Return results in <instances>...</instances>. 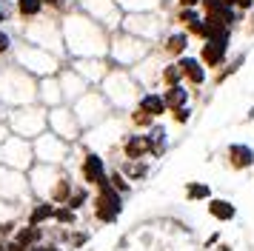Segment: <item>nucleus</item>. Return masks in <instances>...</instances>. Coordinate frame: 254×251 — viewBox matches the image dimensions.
<instances>
[{
    "instance_id": "obj_1",
    "label": "nucleus",
    "mask_w": 254,
    "mask_h": 251,
    "mask_svg": "<svg viewBox=\"0 0 254 251\" xmlns=\"http://www.w3.org/2000/svg\"><path fill=\"white\" fill-rule=\"evenodd\" d=\"M63 43L71 52V57L109 55V32L89 14H71L63 20Z\"/></svg>"
},
{
    "instance_id": "obj_2",
    "label": "nucleus",
    "mask_w": 254,
    "mask_h": 251,
    "mask_svg": "<svg viewBox=\"0 0 254 251\" xmlns=\"http://www.w3.org/2000/svg\"><path fill=\"white\" fill-rule=\"evenodd\" d=\"M109 66H117V68H126V66H134L140 60H146L149 55V40H143L137 34H128L123 29V34H115L109 40Z\"/></svg>"
},
{
    "instance_id": "obj_3",
    "label": "nucleus",
    "mask_w": 254,
    "mask_h": 251,
    "mask_svg": "<svg viewBox=\"0 0 254 251\" xmlns=\"http://www.w3.org/2000/svg\"><path fill=\"white\" fill-rule=\"evenodd\" d=\"M0 97L6 103H32L37 97V83L26 68H6L0 74Z\"/></svg>"
},
{
    "instance_id": "obj_4",
    "label": "nucleus",
    "mask_w": 254,
    "mask_h": 251,
    "mask_svg": "<svg viewBox=\"0 0 254 251\" xmlns=\"http://www.w3.org/2000/svg\"><path fill=\"white\" fill-rule=\"evenodd\" d=\"M17 66L26 68L29 74H40V77H49V74H55L60 66V60L55 52H49V49H40L35 43H23L17 49Z\"/></svg>"
},
{
    "instance_id": "obj_5",
    "label": "nucleus",
    "mask_w": 254,
    "mask_h": 251,
    "mask_svg": "<svg viewBox=\"0 0 254 251\" xmlns=\"http://www.w3.org/2000/svg\"><path fill=\"white\" fill-rule=\"evenodd\" d=\"M103 94L115 103V106L126 109V106H131V103L137 100V83L128 77L123 68H115L112 74L103 77Z\"/></svg>"
},
{
    "instance_id": "obj_6",
    "label": "nucleus",
    "mask_w": 254,
    "mask_h": 251,
    "mask_svg": "<svg viewBox=\"0 0 254 251\" xmlns=\"http://www.w3.org/2000/svg\"><path fill=\"white\" fill-rule=\"evenodd\" d=\"M26 40L29 43L40 46V49H49V52H55V55H60L63 52V26H58V23L52 20H35L26 26Z\"/></svg>"
},
{
    "instance_id": "obj_7",
    "label": "nucleus",
    "mask_w": 254,
    "mask_h": 251,
    "mask_svg": "<svg viewBox=\"0 0 254 251\" xmlns=\"http://www.w3.org/2000/svg\"><path fill=\"white\" fill-rule=\"evenodd\" d=\"M83 14H89L92 20H97L106 32L123 26V9L117 6V0H80Z\"/></svg>"
},
{
    "instance_id": "obj_8",
    "label": "nucleus",
    "mask_w": 254,
    "mask_h": 251,
    "mask_svg": "<svg viewBox=\"0 0 254 251\" xmlns=\"http://www.w3.org/2000/svg\"><path fill=\"white\" fill-rule=\"evenodd\" d=\"M123 29H126L128 34H137V37H143V40L151 43V40L160 37L163 23L154 11H134V14H128L126 20H123Z\"/></svg>"
},
{
    "instance_id": "obj_9",
    "label": "nucleus",
    "mask_w": 254,
    "mask_h": 251,
    "mask_svg": "<svg viewBox=\"0 0 254 251\" xmlns=\"http://www.w3.org/2000/svg\"><path fill=\"white\" fill-rule=\"evenodd\" d=\"M77 106H74V114H77V120L80 123H97V120H103L106 109H109V103H106L103 94H94V91H86L77 97Z\"/></svg>"
},
{
    "instance_id": "obj_10",
    "label": "nucleus",
    "mask_w": 254,
    "mask_h": 251,
    "mask_svg": "<svg viewBox=\"0 0 254 251\" xmlns=\"http://www.w3.org/2000/svg\"><path fill=\"white\" fill-rule=\"evenodd\" d=\"M12 126L17 134H40L43 131V126H46V114L40 112V109H20V112L12 114Z\"/></svg>"
},
{
    "instance_id": "obj_11",
    "label": "nucleus",
    "mask_w": 254,
    "mask_h": 251,
    "mask_svg": "<svg viewBox=\"0 0 254 251\" xmlns=\"http://www.w3.org/2000/svg\"><path fill=\"white\" fill-rule=\"evenodd\" d=\"M49 126L55 128V134H58V137L69 140V137L77 134V126H80V120H77V114H74V112L63 109V106H55V109L49 112Z\"/></svg>"
},
{
    "instance_id": "obj_12",
    "label": "nucleus",
    "mask_w": 254,
    "mask_h": 251,
    "mask_svg": "<svg viewBox=\"0 0 254 251\" xmlns=\"http://www.w3.org/2000/svg\"><path fill=\"white\" fill-rule=\"evenodd\" d=\"M29 157H32V148H29V143L26 140H20V137H12V140H6L3 143V148H0V160H6L9 166H29Z\"/></svg>"
},
{
    "instance_id": "obj_13",
    "label": "nucleus",
    "mask_w": 254,
    "mask_h": 251,
    "mask_svg": "<svg viewBox=\"0 0 254 251\" xmlns=\"http://www.w3.org/2000/svg\"><path fill=\"white\" fill-rule=\"evenodd\" d=\"M37 157L43 163H58V160L66 157V143L58 134H40V140H37Z\"/></svg>"
},
{
    "instance_id": "obj_14",
    "label": "nucleus",
    "mask_w": 254,
    "mask_h": 251,
    "mask_svg": "<svg viewBox=\"0 0 254 251\" xmlns=\"http://www.w3.org/2000/svg\"><path fill=\"white\" fill-rule=\"evenodd\" d=\"M71 68L80 77H86V83H92V80H103L109 66L103 63V57H74L71 60Z\"/></svg>"
},
{
    "instance_id": "obj_15",
    "label": "nucleus",
    "mask_w": 254,
    "mask_h": 251,
    "mask_svg": "<svg viewBox=\"0 0 254 251\" xmlns=\"http://www.w3.org/2000/svg\"><path fill=\"white\" fill-rule=\"evenodd\" d=\"M37 97L46 103V106H60V103L66 100L63 97V86H60V77H55V74H49V77H40V83H37Z\"/></svg>"
},
{
    "instance_id": "obj_16",
    "label": "nucleus",
    "mask_w": 254,
    "mask_h": 251,
    "mask_svg": "<svg viewBox=\"0 0 254 251\" xmlns=\"http://www.w3.org/2000/svg\"><path fill=\"white\" fill-rule=\"evenodd\" d=\"M60 86H63V97L66 100H77L80 94H86V77H80L74 68H66L63 74H60Z\"/></svg>"
},
{
    "instance_id": "obj_17",
    "label": "nucleus",
    "mask_w": 254,
    "mask_h": 251,
    "mask_svg": "<svg viewBox=\"0 0 254 251\" xmlns=\"http://www.w3.org/2000/svg\"><path fill=\"white\" fill-rule=\"evenodd\" d=\"M226 46H229V40H206V46H203V63H206L208 68H214L223 63V57H226Z\"/></svg>"
},
{
    "instance_id": "obj_18",
    "label": "nucleus",
    "mask_w": 254,
    "mask_h": 251,
    "mask_svg": "<svg viewBox=\"0 0 254 251\" xmlns=\"http://www.w3.org/2000/svg\"><path fill=\"white\" fill-rule=\"evenodd\" d=\"M140 112H146V114H163V109H166V97L163 94H143L140 97V106H137Z\"/></svg>"
},
{
    "instance_id": "obj_19",
    "label": "nucleus",
    "mask_w": 254,
    "mask_h": 251,
    "mask_svg": "<svg viewBox=\"0 0 254 251\" xmlns=\"http://www.w3.org/2000/svg\"><path fill=\"white\" fill-rule=\"evenodd\" d=\"M177 63H180V68H183V77H189L191 83H203V80H206V71H203V66H200L197 60L183 57V60H177Z\"/></svg>"
},
{
    "instance_id": "obj_20",
    "label": "nucleus",
    "mask_w": 254,
    "mask_h": 251,
    "mask_svg": "<svg viewBox=\"0 0 254 251\" xmlns=\"http://www.w3.org/2000/svg\"><path fill=\"white\" fill-rule=\"evenodd\" d=\"M117 6L128 14H134V11H154L157 0H117Z\"/></svg>"
},
{
    "instance_id": "obj_21",
    "label": "nucleus",
    "mask_w": 254,
    "mask_h": 251,
    "mask_svg": "<svg viewBox=\"0 0 254 251\" xmlns=\"http://www.w3.org/2000/svg\"><path fill=\"white\" fill-rule=\"evenodd\" d=\"M186 46H189V34H186V32H177V34H172V37L166 40V46H163V49H166L169 55H183Z\"/></svg>"
},
{
    "instance_id": "obj_22",
    "label": "nucleus",
    "mask_w": 254,
    "mask_h": 251,
    "mask_svg": "<svg viewBox=\"0 0 254 251\" xmlns=\"http://www.w3.org/2000/svg\"><path fill=\"white\" fill-rule=\"evenodd\" d=\"M163 97H166V106L180 109V106H186V100H189V91H186L183 86H169V91H166Z\"/></svg>"
},
{
    "instance_id": "obj_23",
    "label": "nucleus",
    "mask_w": 254,
    "mask_h": 251,
    "mask_svg": "<svg viewBox=\"0 0 254 251\" xmlns=\"http://www.w3.org/2000/svg\"><path fill=\"white\" fill-rule=\"evenodd\" d=\"M229 157H231V163H234V166H249V163H252L254 160V154H252V148L249 146H231L229 148Z\"/></svg>"
},
{
    "instance_id": "obj_24",
    "label": "nucleus",
    "mask_w": 254,
    "mask_h": 251,
    "mask_svg": "<svg viewBox=\"0 0 254 251\" xmlns=\"http://www.w3.org/2000/svg\"><path fill=\"white\" fill-rule=\"evenodd\" d=\"M43 11V0H17V14L20 17H37Z\"/></svg>"
},
{
    "instance_id": "obj_25",
    "label": "nucleus",
    "mask_w": 254,
    "mask_h": 251,
    "mask_svg": "<svg viewBox=\"0 0 254 251\" xmlns=\"http://www.w3.org/2000/svg\"><path fill=\"white\" fill-rule=\"evenodd\" d=\"M177 20L183 23V26H189V29H194L197 34H203V20L197 17V11H194V9H183L180 14H177Z\"/></svg>"
},
{
    "instance_id": "obj_26",
    "label": "nucleus",
    "mask_w": 254,
    "mask_h": 251,
    "mask_svg": "<svg viewBox=\"0 0 254 251\" xmlns=\"http://www.w3.org/2000/svg\"><path fill=\"white\" fill-rule=\"evenodd\" d=\"M208 208H211V214L220 217V220H229V217H234V208H231V203H226V200H214Z\"/></svg>"
},
{
    "instance_id": "obj_27",
    "label": "nucleus",
    "mask_w": 254,
    "mask_h": 251,
    "mask_svg": "<svg viewBox=\"0 0 254 251\" xmlns=\"http://www.w3.org/2000/svg\"><path fill=\"white\" fill-rule=\"evenodd\" d=\"M86 174H89V180H103V166H100V160L97 157H89V163H86Z\"/></svg>"
},
{
    "instance_id": "obj_28",
    "label": "nucleus",
    "mask_w": 254,
    "mask_h": 251,
    "mask_svg": "<svg viewBox=\"0 0 254 251\" xmlns=\"http://www.w3.org/2000/svg\"><path fill=\"white\" fill-rule=\"evenodd\" d=\"M180 74H183V68H180V63H172V66L163 68V80L169 83V86H177V80H180Z\"/></svg>"
},
{
    "instance_id": "obj_29",
    "label": "nucleus",
    "mask_w": 254,
    "mask_h": 251,
    "mask_svg": "<svg viewBox=\"0 0 254 251\" xmlns=\"http://www.w3.org/2000/svg\"><path fill=\"white\" fill-rule=\"evenodd\" d=\"M0 177H6V180H20V174H12V171H3ZM0 191H6V194H14V191H12V183H0Z\"/></svg>"
},
{
    "instance_id": "obj_30",
    "label": "nucleus",
    "mask_w": 254,
    "mask_h": 251,
    "mask_svg": "<svg viewBox=\"0 0 254 251\" xmlns=\"http://www.w3.org/2000/svg\"><path fill=\"white\" fill-rule=\"evenodd\" d=\"M143 148H146V140H140V137H134V140L128 143V154H131V157H137V154L143 151Z\"/></svg>"
},
{
    "instance_id": "obj_31",
    "label": "nucleus",
    "mask_w": 254,
    "mask_h": 251,
    "mask_svg": "<svg viewBox=\"0 0 254 251\" xmlns=\"http://www.w3.org/2000/svg\"><path fill=\"white\" fill-rule=\"evenodd\" d=\"M9 46H12L9 34H6V32H0V55H3V52H9Z\"/></svg>"
},
{
    "instance_id": "obj_32",
    "label": "nucleus",
    "mask_w": 254,
    "mask_h": 251,
    "mask_svg": "<svg viewBox=\"0 0 254 251\" xmlns=\"http://www.w3.org/2000/svg\"><path fill=\"white\" fill-rule=\"evenodd\" d=\"M189 194H191V197H206L208 188H203V186H191V188H189Z\"/></svg>"
},
{
    "instance_id": "obj_33",
    "label": "nucleus",
    "mask_w": 254,
    "mask_h": 251,
    "mask_svg": "<svg viewBox=\"0 0 254 251\" xmlns=\"http://www.w3.org/2000/svg\"><path fill=\"white\" fill-rule=\"evenodd\" d=\"M234 6H240V9H249V6H254V0H234Z\"/></svg>"
},
{
    "instance_id": "obj_34",
    "label": "nucleus",
    "mask_w": 254,
    "mask_h": 251,
    "mask_svg": "<svg viewBox=\"0 0 254 251\" xmlns=\"http://www.w3.org/2000/svg\"><path fill=\"white\" fill-rule=\"evenodd\" d=\"M200 0H180V6H186V9H191V6H197Z\"/></svg>"
}]
</instances>
